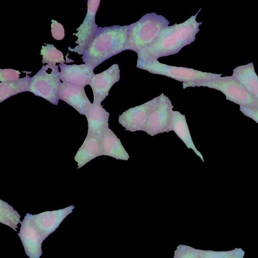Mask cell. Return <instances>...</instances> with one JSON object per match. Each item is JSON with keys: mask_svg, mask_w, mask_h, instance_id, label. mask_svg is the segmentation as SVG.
<instances>
[{"mask_svg": "<svg viewBox=\"0 0 258 258\" xmlns=\"http://www.w3.org/2000/svg\"><path fill=\"white\" fill-rule=\"evenodd\" d=\"M200 9L196 15L180 24L175 23L166 27L155 41L139 51L137 64L157 60L162 56L178 53L184 46L190 44L196 39L202 22L196 21Z\"/></svg>", "mask_w": 258, "mask_h": 258, "instance_id": "obj_1", "label": "cell"}, {"mask_svg": "<svg viewBox=\"0 0 258 258\" xmlns=\"http://www.w3.org/2000/svg\"><path fill=\"white\" fill-rule=\"evenodd\" d=\"M129 25L98 27L82 57L94 69L109 58L125 50Z\"/></svg>", "mask_w": 258, "mask_h": 258, "instance_id": "obj_2", "label": "cell"}, {"mask_svg": "<svg viewBox=\"0 0 258 258\" xmlns=\"http://www.w3.org/2000/svg\"><path fill=\"white\" fill-rule=\"evenodd\" d=\"M169 24L164 17L155 13L142 16L129 25L125 50H133L138 53L153 44Z\"/></svg>", "mask_w": 258, "mask_h": 258, "instance_id": "obj_3", "label": "cell"}, {"mask_svg": "<svg viewBox=\"0 0 258 258\" xmlns=\"http://www.w3.org/2000/svg\"><path fill=\"white\" fill-rule=\"evenodd\" d=\"M183 88L188 87H207L222 92L226 99L240 106L258 108V100L231 76L220 78L206 82L183 83Z\"/></svg>", "mask_w": 258, "mask_h": 258, "instance_id": "obj_4", "label": "cell"}, {"mask_svg": "<svg viewBox=\"0 0 258 258\" xmlns=\"http://www.w3.org/2000/svg\"><path fill=\"white\" fill-rule=\"evenodd\" d=\"M60 83L58 67L47 64L43 65L38 73L30 78L28 91L57 105Z\"/></svg>", "mask_w": 258, "mask_h": 258, "instance_id": "obj_5", "label": "cell"}, {"mask_svg": "<svg viewBox=\"0 0 258 258\" xmlns=\"http://www.w3.org/2000/svg\"><path fill=\"white\" fill-rule=\"evenodd\" d=\"M137 67L150 73L165 76L185 83L209 82L222 76V74L203 72L190 68L171 66L157 60L138 64Z\"/></svg>", "mask_w": 258, "mask_h": 258, "instance_id": "obj_6", "label": "cell"}, {"mask_svg": "<svg viewBox=\"0 0 258 258\" xmlns=\"http://www.w3.org/2000/svg\"><path fill=\"white\" fill-rule=\"evenodd\" d=\"M173 108L168 97L162 93L150 113L144 131L151 136L171 131Z\"/></svg>", "mask_w": 258, "mask_h": 258, "instance_id": "obj_7", "label": "cell"}, {"mask_svg": "<svg viewBox=\"0 0 258 258\" xmlns=\"http://www.w3.org/2000/svg\"><path fill=\"white\" fill-rule=\"evenodd\" d=\"M100 0H89L87 2V13L82 24L74 33L78 39L75 42L78 45L74 48L69 47V50L83 54L90 43L94 38L98 27L95 23V16L99 6Z\"/></svg>", "mask_w": 258, "mask_h": 258, "instance_id": "obj_8", "label": "cell"}, {"mask_svg": "<svg viewBox=\"0 0 258 258\" xmlns=\"http://www.w3.org/2000/svg\"><path fill=\"white\" fill-rule=\"evenodd\" d=\"M74 206L46 211L36 215L27 213L25 216L35 226L43 240L54 232L66 217L71 213Z\"/></svg>", "mask_w": 258, "mask_h": 258, "instance_id": "obj_9", "label": "cell"}, {"mask_svg": "<svg viewBox=\"0 0 258 258\" xmlns=\"http://www.w3.org/2000/svg\"><path fill=\"white\" fill-rule=\"evenodd\" d=\"M158 99V96L123 112L119 116V123L126 130L132 132L144 131L150 113Z\"/></svg>", "mask_w": 258, "mask_h": 258, "instance_id": "obj_10", "label": "cell"}, {"mask_svg": "<svg viewBox=\"0 0 258 258\" xmlns=\"http://www.w3.org/2000/svg\"><path fill=\"white\" fill-rule=\"evenodd\" d=\"M120 70L118 64H113L108 69L95 74L90 84L93 93V102H101L108 95L113 85L120 79Z\"/></svg>", "mask_w": 258, "mask_h": 258, "instance_id": "obj_11", "label": "cell"}, {"mask_svg": "<svg viewBox=\"0 0 258 258\" xmlns=\"http://www.w3.org/2000/svg\"><path fill=\"white\" fill-rule=\"evenodd\" d=\"M18 233L25 252L30 258H39L42 255V243L44 240L34 224L25 216L21 222Z\"/></svg>", "mask_w": 258, "mask_h": 258, "instance_id": "obj_12", "label": "cell"}, {"mask_svg": "<svg viewBox=\"0 0 258 258\" xmlns=\"http://www.w3.org/2000/svg\"><path fill=\"white\" fill-rule=\"evenodd\" d=\"M59 98L82 115H85L92 104L86 94L84 87L74 84L61 82Z\"/></svg>", "mask_w": 258, "mask_h": 258, "instance_id": "obj_13", "label": "cell"}, {"mask_svg": "<svg viewBox=\"0 0 258 258\" xmlns=\"http://www.w3.org/2000/svg\"><path fill=\"white\" fill-rule=\"evenodd\" d=\"M60 78L62 82L82 87L90 85L95 75L94 69L87 64H59Z\"/></svg>", "mask_w": 258, "mask_h": 258, "instance_id": "obj_14", "label": "cell"}, {"mask_svg": "<svg viewBox=\"0 0 258 258\" xmlns=\"http://www.w3.org/2000/svg\"><path fill=\"white\" fill-rule=\"evenodd\" d=\"M88 121L87 135L101 138L108 127L109 113L103 108L101 103L93 102L85 115Z\"/></svg>", "mask_w": 258, "mask_h": 258, "instance_id": "obj_15", "label": "cell"}, {"mask_svg": "<svg viewBox=\"0 0 258 258\" xmlns=\"http://www.w3.org/2000/svg\"><path fill=\"white\" fill-rule=\"evenodd\" d=\"M232 77L258 100V76L253 62L236 67Z\"/></svg>", "mask_w": 258, "mask_h": 258, "instance_id": "obj_16", "label": "cell"}, {"mask_svg": "<svg viewBox=\"0 0 258 258\" xmlns=\"http://www.w3.org/2000/svg\"><path fill=\"white\" fill-rule=\"evenodd\" d=\"M99 156H102L101 138L87 135L75 156L78 168Z\"/></svg>", "mask_w": 258, "mask_h": 258, "instance_id": "obj_17", "label": "cell"}, {"mask_svg": "<svg viewBox=\"0 0 258 258\" xmlns=\"http://www.w3.org/2000/svg\"><path fill=\"white\" fill-rule=\"evenodd\" d=\"M102 155L111 156L116 159L127 160L130 156L120 140L108 128L101 137Z\"/></svg>", "mask_w": 258, "mask_h": 258, "instance_id": "obj_18", "label": "cell"}, {"mask_svg": "<svg viewBox=\"0 0 258 258\" xmlns=\"http://www.w3.org/2000/svg\"><path fill=\"white\" fill-rule=\"evenodd\" d=\"M174 131L183 142L187 148L192 149L204 162L202 154L197 149L192 140L184 115L178 111H172L171 131Z\"/></svg>", "mask_w": 258, "mask_h": 258, "instance_id": "obj_19", "label": "cell"}, {"mask_svg": "<svg viewBox=\"0 0 258 258\" xmlns=\"http://www.w3.org/2000/svg\"><path fill=\"white\" fill-rule=\"evenodd\" d=\"M30 81L29 76L20 78L18 80L0 83V102L14 95L28 91Z\"/></svg>", "mask_w": 258, "mask_h": 258, "instance_id": "obj_20", "label": "cell"}, {"mask_svg": "<svg viewBox=\"0 0 258 258\" xmlns=\"http://www.w3.org/2000/svg\"><path fill=\"white\" fill-rule=\"evenodd\" d=\"M20 215L7 203L0 200V222L17 231L18 224L21 223Z\"/></svg>", "mask_w": 258, "mask_h": 258, "instance_id": "obj_21", "label": "cell"}, {"mask_svg": "<svg viewBox=\"0 0 258 258\" xmlns=\"http://www.w3.org/2000/svg\"><path fill=\"white\" fill-rule=\"evenodd\" d=\"M42 46L40 54L42 55V63L56 65V63H64L65 60L61 51L56 49L53 44H46Z\"/></svg>", "mask_w": 258, "mask_h": 258, "instance_id": "obj_22", "label": "cell"}, {"mask_svg": "<svg viewBox=\"0 0 258 258\" xmlns=\"http://www.w3.org/2000/svg\"><path fill=\"white\" fill-rule=\"evenodd\" d=\"M200 250L202 258H242L244 252L241 249L227 251Z\"/></svg>", "mask_w": 258, "mask_h": 258, "instance_id": "obj_23", "label": "cell"}, {"mask_svg": "<svg viewBox=\"0 0 258 258\" xmlns=\"http://www.w3.org/2000/svg\"><path fill=\"white\" fill-rule=\"evenodd\" d=\"M173 258H202L200 250L189 246L180 245L175 251Z\"/></svg>", "mask_w": 258, "mask_h": 258, "instance_id": "obj_24", "label": "cell"}, {"mask_svg": "<svg viewBox=\"0 0 258 258\" xmlns=\"http://www.w3.org/2000/svg\"><path fill=\"white\" fill-rule=\"evenodd\" d=\"M21 73L14 69H0V81L8 83L18 80Z\"/></svg>", "mask_w": 258, "mask_h": 258, "instance_id": "obj_25", "label": "cell"}, {"mask_svg": "<svg viewBox=\"0 0 258 258\" xmlns=\"http://www.w3.org/2000/svg\"><path fill=\"white\" fill-rule=\"evenodd\" d=\"M51 32L52 37L57 40H60L64 37L63 26L54 20H51Z\"/></svg>", "mask_w": 258, "mask_h": 258, "instance_id": "obj_26", "label": "cell"}, {"mask_svg": "<svg viewBox=\"0 0 258 258\" xmlns=\"http://www.w3.org/2000/svg\"><path fill=\"white\" fill-rule=\"evenodd\" d=\"M240 111L258 123V108L240 106Z\"/></svg>", "mask_w": 258, "mask_h": 258, "instance_id": "obj_27", "label": "cell"}]
</instances>
